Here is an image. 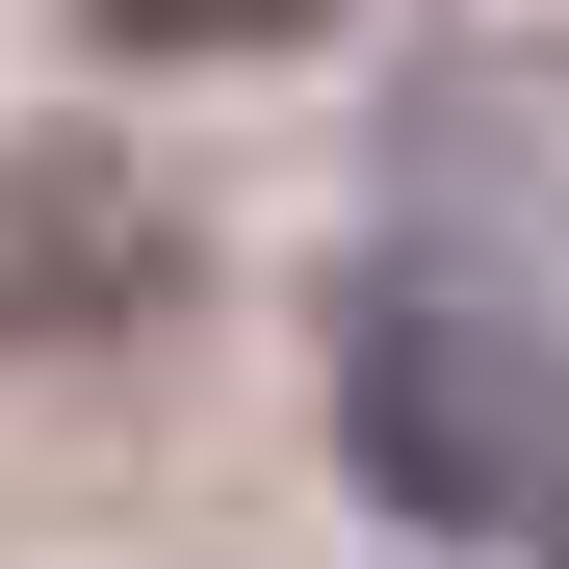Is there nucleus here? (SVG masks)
<instances>
[{"label": "nucleus", "mask_w": 569, "mask_h": 569, "mask_svg": "<svg viewBox=\"0 0 569 569\" xmlns=\"http://www.w3.org/2000/svg\"><path fill=\"white\" fill-rule=\"evenodd\" d=\"M337 440H362V492L415 543H569V389L466 284H362L337 311Z\"/></svg>", "instance_id": "obj_1"}]
</instances>
